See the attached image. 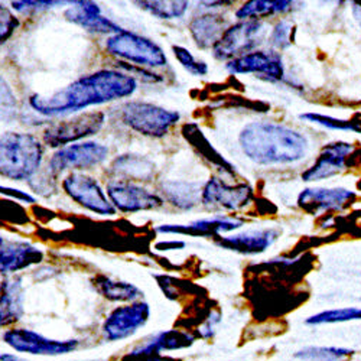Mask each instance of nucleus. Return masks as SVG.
Segmentation results:
<instances>
[{
  "instance_id": "obj_38",
  "label": "nucleus",
  "mask_w": 361,
  "mask_h": 361,
  "mask_svg": "<svg viewBox=\"0 0 361 361\" xmlns=\"http://www.w3.org/2000/svg\"><path fill=\"white\" fill-rule=\"evenodd\" d=\"M16 106V96L12 92L11 85L0 75V110L11 111Z\"/></svg>"
},
{
  "instance_id": "obj_18",
  "label": "nucleus",
  "mask_w": 361,
  "mask_h": 361,
  "mask_svg": "<svg viewBox=\"0 0 361 361\" xmlns=\"http://www.w3.org/2000/svg\"><path fill=\"white\" fill-rule=\"evenodd\" d=\"M279 237V231L275 228L250 230L228 237H217L214 242L217 246L233 250L242 255H259L266 252Z\"/></svg>"
},
{
  "instance_id": "obj_13",
  "label": "nucleus",
  "mask_w": 361,
  "mask_h": 361,
  "mask_svg": "<svg viewBox=\"0 0 361 361\" xmlns=\"http://www.w3.org/2000/svg\"><path fill=\"white\" fill-rule=\"evenodd\" d=\"M107 197L114 208L122 213L147 212L164 205V198L158 194L123 179L110 180L107 184Z\"/></svg>"
},
{
  "instance_id": "obj_7",
  "label": "nucleus",
  "mask_w": 361,
  "mask_h": 361,
  "mask_svg": "<svg viewBox=\"0 0 361 361\" xmlns=\"http://www.w3.org/2000/svg\"><path fill=\"white\" fill-rule=\"evenodd\" d=\"M106 122L103 111H88L71 118L59 120L49 125L42 135L44 142L51 147H66L81 139L97 135Z\"/></svg>"
},
{
  "instance_id": "obj_27",
  "label": "nucleus",
  "mask_w": 361,
  "mask_h": 361,
  "mask_svg": "<svg viewBox=\"0 0 361 361\" xmlns=\"http://www.w3.org/2000/svg\"><path fill=\"white\" fill-rule=\"evenodd\" d=\"M94 288L96 290L113 302H136L139 298L143 295V292L129 282L114 281L106 276H97L94 279Z\"/></svg>"
},
{
  "instance_id": "obj_36",
  "label": "nucleus",
  "mask_w": 361,
  "mask_h": 361,
  "mask_svg": "<svg viewBox=\"0 0 361 361\" xmlns=\"http://www.w3.org/2000/svg\"><path fill=\"white\" fill-rule=\"evenodd\" d=\"M63 4L64 2H49V0H45V2H34V0H27V2H12V9L19 13H35V12H42Z\"/></svg>"
},
{
  "instance_id": "obj_11",
  "label": "nucleus",
  "mask_w": 361,
  "mask_h": 361,
  "mask_svg": "<svg viewBox=\"0 0 361 361\" xmlns=\"http://www.w3.org/2000/svg\"><path fill=\"white\" fill-rule=\"evenodd\" d=\"M226 70L231 75L259 74V78L267 82H279L285 78L282 56L275 49H256L231 59L226 64Z\"/></svg>"
},
{
  "instance_id": "obj_19",
  "label": "nucleus",
  "mask_w": 361,
  "mask_h": 361,
  "mask_svg": "<svg viewBox=\"0 0 361 361\" xmlns=\"http://www.w3.org/2000/svg\"><path fill=\"white\" fill-rule=\"evenodd\" d=\"M243 226V220L234 217L217 216L213 219H204L190 224H164L157 231L164 234H188L200 237H220L221 233H230Z\"/></svg>"
},
{
  "instance_id": "obj_23",
  "label": "nucleus",
  "mask_w": 361,
  "mask_h": 361,
  "mask_svg": "<svg viewBox=\"0 0 361 361\" xmlns=\"http://www.w3.org/2000/svg\"><path fill=\"white\" fill-rule=\"evenodd\" d=\"M227 29V20L220 13H204L195 16L190 23V32L201 49L213 48Z\"/></svg>"
},
{
  "instance_id": "obj_20",
  "label": "nucleus",
  "mask_w": 361,
  "mask_h": 361,
  "mask_svg": "<svg viewBox=\"0 0 361 361\" xmlns=\"http://www.w3.org/2000/svg\"><path fill=\"white\" fill-rule=\"evenodd\" d=\"M64 16L67 20L80 25L85 27L87 31H92L96 34H107V35H116L122 32L123 29L110 19L104 18L102 15L100 6L94 2H74L71 4Z\"/></svg>"
},
{
  "instance_id": "obj_14",
  "label": "nucleus",
  "mask_w": 361,
  "mask_h": 361,
  "mask_svg": "<svg viewBox=\"0 0 361 361\" xmlns=\"http://www.w3.org/2000/svg\"><path fill=\"white\" fill-rule=\"evenodd\" d=\"M253 197L255 191L249 184L228 185L224 179L213 176L202 188L201 201L207 207H219L226 212H240L253 201Z\"/></svg>"
},
{
  "instance_id": "obj_24",
  "label": "nucleus",
  "mask_w": 361,
  "mask_h": 361,
  "mask_svg": "<svg viewBox=\"0 0 361 361\" xmlns=\"http://www.w3.org/2000/svg\"><path fill=\"white\" fill-rule=\"evenodd\" d=\"M295 2L290 0H250L235 11V18L240 20H260L274 15H283L293 9Z\"/></svg>"
},
{
  "instance_id": "obj_33",
  "label": "nucleus",
  "mask_w": 361,
  "mask_h": 361,
  "mask_svg": "<svg viewBox=\"0 0 361 361\" xmlns=\"http://www.w3.org/2000/svg\"><path fill=\"white\" fill-rule=\"evenodd\" d=\"M293 37H295L293 23L289 19H281L272 27V32H270L267 42L275 51L276 49L283 51L292 45Z\"/></svg>"
},
{
  "instance_id": "obj_30",
  "label": "nucleus",
  "mask_w": 361,
  "mask_h": 361,
  "mask_svg": "<svg viewBox=\"0 0 361 361\" xmlns=\"http://www.w3.org/2000/svg\"><path fill=\"white\" fill-rule=\"evenodd\" d=\"M354 350L343 347H307L295 353V358L302 361H345Z\"/></svg>"
},
{
  "instance_id": "obj_40",
  "label": "nucleus",
  "mask_w": 361,
  "mask_h": 361,
  "mask_svg": "<svg viewBox=\"0 0 361 361\" xmlns=\"http://www.w3.org/2000/svg\"><path fill=\"white\" fill-rule=\"evenodd\" d=\"M0 195H5L11 200H15V201H19V202H25V204H34L35 202V198L27 194L25 191H20L18 188H9V187H2L0 185Z\"/></svg>"
},
{
  "instance_id": "obj_15",
  "label": "nucleus",
  "mask_w": 361,
  "mask_h": 361,
  "mask_svg": "<svg viewBox=\"0 0 361 361\" xmlns=\"http://www.w3.org/2000/svg\"><path fill=\"white\" fill-rule=\"evenodd\" d=\"M195 337L187 331L168 329L158 333L146 343L133 348L123 361H172L171 358L161 357L162 351L184 350L194 344Z\"/></svg>"
},
{
  "instance_id": "obj_3",
  "label": "nucleus",
  "mask_w": 361,
  "mask_h": 361,
  "mask_svg": "<svg viewBox=\"0 0 361 361\" xmlns=\"http://www.w3.org/2000/svg\"><path fill=\"white\" fill-rule=\"evenodd\" d=\"M44 147L31 133L6 132L0 136V176L23 180L32 179L42 164Z\"/></svg>"
},
{
  "instance_id": "obj_10",
  "label": "nucleus",
  "mask_w": 361,
  "mask_h": 361,
  "mask_svg": "<svg viewBox=\"0 0 361 361\" xmlns=\"http://www.w3.org/2000/svg\"><path fill=\"white\" fill-rule=\"evenodd\" d=\"M4 341L15 351L31 355H63L78 348V340H52L26 328H12L4 334Z\"/></svg>"
},
{
  "instance_id": "obj_26",
  "label": "nucleus",
  "mask_w": 361,
  "mask_h": 361,
  "mask_svg": "<svg viewBox=\"0 0 361 361\" xmlns=\"http://www.w3.org/2000/svg\"><path fill=\"white\" fill-rule=\"evenodd\" d=\"M111 171L123 180H150L155 173V165L146 158L136 155H123L117 158Z\"/></svg>"
},
{
  "instance_id": "obj_37",
  "label": "nucleus",
  "mask_w": 361,
  "mask_h": 361,
  "mask_svg": "<svg viewBox=\"0 0 361 361\" xmlns=\"http://www.w3.org/2000/svg\"><path fill=\"white\" fill-rule=\"evenodd\" d=\"M117 67L125 70V73L129 74V75H132L133 78H135V75H136V77H140V78H143V80H146V81H150V82L162 81V77H159V74H155L154 71L146 70V68L139 67V66H135V64H130V66H129L128 63L120 61V63L117 64Z\"/></svg>"
},
{
  "instance_id": "obj_6",
  "label": "nucleus",
  "mask_w": 361,
  "mask_h": 361,
  "mask_svg": "<svg viewBox=\"0 0 361 361\" xmlns=\"http://www.w3.org/2000/svg\"><path fill=\"white\" fill-rule=\"evenodd\" d=\"M266 38V26L262 20H242L226 29L223 37L213 47L219 61H231L256 51Z\"/></svg>"
},
{
  "instance_id": "obj_25",
  "label": "nucleus",
  "mask_w": 361,
  "mask_h": 361,
  "mask_svg": "<svg viewBox=\"0 0 361 361\" xmlns=\"http://www.w3.org/2000/svg\"><path fill=\"white\" fill-rule=\"evenodd\" d=\"M183 133L185 136V139L198 150V152L209 162L213 164L216 168H219L221 172L224 173H230V175H235L234 166L227 162L217 150L209 145L208 139L204 136V133L201 132V129L198 128V125L195 123H187L183 128Z\"/></svg>"
},
{
  "instance_id": "obj_39",
  "label": "nucleus",
  "mask_w": 361,
  "mask_h": 361,
  "mask_svg": "<svg viewBox=\"0 0 361 361\" xmlns=\"http://www.w3.org/2000/svg\"><path fill=\"white\" fill-rule=\"evenodd\" d=\"M221 322V314L220 312H209L205 318V322L200 326V337L204 340L212 338L216 334V326Z\"/></svg>"
},
{
  "instance_id": "obj_35",
  "label": "nucleus",
  "mask_w": 361,
  "mask_h": 361,
  "mask_svg": "<svg viewBox=\"0 0 361 361\" xmlns=\"http://www.w3.org/2000/svg\"><path fill=\"white\" fill-rule=\"evenodd\" d=\"M20 22L12 11L4 5H0V44H5L19 27Z\"/></svg>"
},
{
  "instance_id": "obj_2",
  "label": "nucleus",
  "mask_w": 361,
  "mask_h": 361,
  "mask_svg": "<svg viewBox=\"0 0 361 361\" xmlns=\"http://www.w3.org/2000/svg\"><path fill=\"white\" fill-rule=\"evenodd\" d=\"M245 155L259 165H283L304 159L308 152L307 137L272 122H252L238 136Z\"/></svg>"
},
{
  "instance_id": "obj_5",
  "label": "nucleus",
  "mask_w": 361,
  "mask_h": 361,
  "mask_svg": "<svg viewBox=\"0 0 361 361\" xmlns=\"http://www.w3.org/2000/svg\"><path fill=\"white\" fill-rule=\"evenodd\" d=\"M106 51L113 56L143 68H161L168 64L164 49L157 42L125 31V29L122 32L109 37L106 41Z\"/></svg>"
},
{
  "instance_id": "obj_28",
  "label": "nucleus",
  "mask_w": 361,
  "mask_h": 361,
  "mask_svg": "<svg viewBox=\"0 0 361 361\" xmlns=\"http://www.w3.org/2000/svg\"><path fill=\"white\" fill-rule=\"evenodd\" d=\"M162 192L165 198L180 209H191L201 200V188L191 183H180V180H166L162 184Z\"/></svg>"
},
{
  "instance_id": "obj_8",
  "label": "nucleus",
  "mask_w": 361,
  "mask_h": 361,
  "mask_svg": "<svg viewBox=\"0 0 361 361\" xmlns=\"http://www.w3.org/2000/svg\"><path fill=\"white\" fill-rule=\"evenodd\" d=\"M63 188L73 201L94 214L114 216L117 212L99 180L93 176L81 172L68 173L63 179Z\"/></svg>"
},
{
  "instance_id": "obj_43",
  "label": "nucleus",
  "mask_w": 361,
  "mask_h": 361,
  "mask_svg": "<svg viewBox=\"0 0 361 361\" xmlns=\"http://www.w3.org/2000/svg\"><path fill=\"white\" fill-rule=\"evenodd\" d=\"M0 361H27L15 354H0Z\"/></svg>"
},
{
  "instance_id": "obj_12",
  "label": "nucleus",
  "mask_w": 361,
  "mask_h": 361,
  "mask_svg": "<svg viewBox=\"0 0 361 361\" xmlns=\"http://www.w3.org/2000/svg\"><path fill=\"white\" fill-rule=\"evenodd\" d=\"M150 317V307L145 300L114 308L103 322V334L109 341H123L143 328Z\"/></svg>"
},
{
  "instance_id": "obj_4",
  "label": "nucleus",
  "mask_w": 361,
  "mask_h": 361,
  "mask_svg": "<svg viewBox=\"0 0 361 361\" xmlns=\"http://www.w3.org/2000/svg\"><path fill=\"white\" fill-rule=\"evenodd\" d=\"M120 118L143 136L164 137L179 122L180 114L152 103L128 102L120 109Z\"/></svg>"
},
{
  "instance_id": "obj_32",
  "label": "nucleus",
  "mask_w": 361,
  "mask_h": 361,
  "mask_svg": "<svg viewBox=\"0 0 361 361\" xmlns=\"http://www.w3.org/2000/svg\"><path fill=\"white\" fill-rule=\"evenodd\" d=\"M361 319V310L358 308H341L324 311L317 315L310 317L305 324L307 325H321V324H337V322H348Z\"/></svg>"
},
{
  "instance_id": "obj_34",
  "label": "nucleus",
  "mask_w": 361,
  "mask_h": 361,
  "mask_svg": "<svg viewBox=\"0 0 361 361\" xmlns=\"http://www.w3.org/2000/svg\"><path fill=\"white\" fill-rule=\"evenodd\" d=\"M173 55L178 59V63L183 66L190 74L197 77H204L208 74V66L204 61L198 59L184 47H172Z\"/></svg>"
},
{
  "instance_id": "obj_44",
  "label": "nucleus",
  "mask_w": 361,
  "mask_h": 361,
  "mask_svg": "<svg viewBox=\"0 0 361 361\" xmlns=\"http://www.w3.org/2000/svg\"><path fill=\"white\" fill-rule=\"evenodd\" d=\"M5 243H4V238L2 237H0V247H2Z\"/></svg>"
},
{
  "instance_id": "obj_29",
  "label": "nucleus",
  "mask_w": 361,
  "mask_h": 361,
  "mask_svg": "<svg viewBox=\"0 0 361 361\" xmlns=\"http://www.w3.org/2000/svg\"><path fill=\"white\" fill-rule=\"evenodd\" d=\"M136 5L159 19H179L190 8V2H185V0H172V2L155 0V2H137Z\"/></svg>"
},
{
  "instance_id": "obj_42",
  "label": "nucleus",
  "mask_w": 361,
  "mask_h": 361,
  "mask_svg": "<svg viewBox=\"0 0 361 361\" xmlns=\"http://www.w3.org/2000/svg\"><path fill=\"white\" fill-rule=\"evenodd\" d=\"M353 15L355 18V20L360 23L361 26V2H354L353 4Z\"/></svg>"
},
{
  "instance_id": "obj_17",
  "label": "nucleus",
  "mask_w": 361,
  "mask_h": 361,
  "mask_svg": "<svg viewBox=\"0 0 361 361\" xmlns=\"http://www.w3.org/2000/svg\"><path fill=\"white\" fill-rule=\"evenodd\" d=\"M353 152L354 145L348 142H334L325 145L314 165L302 173V180L317 183V180L328 179L340 173L347 166V159Z\"/></svg>"
},
{
  "instance_id": "obj_1",
  "label": "nucleus",
  "mask_w": 361,
  "mask_h": 361,
  "mask_svg": "<svg viewBox=\"0 0 361 361\" xmlns=\"http://www.w3.org/2000/svg\"><path fill=\"white\" fill-rule=\"evenodd\" d=\"M137 88L132 75L118 70H100L84 75L51 96L34 94L31 107L42 116H64L90 106H100L130 97Z\"/></svg>"
},
{
  "instance_id": "obj_22",
  "label": "nucleus",
  "mask_w": 361,
  "mask_h": 361,
  "mask_svg": "<svg viewBox=\"0 0 361 361\" xmlns=\"http://www.w3.org/2000/svg\"><path fill=\"white\" fill-rule=\"evenodd\" d=\"M23 315V286L19 278L0 282V328L9 326Z\"/></svg>"
},
{
  "instance_id": "obj_21",
  "label": "nucleus",
  "mask_w": 361,
  "mask_h": 361,
  "mask_svg": "<svg viewBox=\"0 0 361 361\" xmlns=\"http://www.w3.org/2000/svg\"><path fill=\"white\" fill-rule=\"evenodd\" d=\"M44 260V253L37 246L15 242L0 247V275L8 276Z\"/></svg>"
},
{
  "instance_id": "obj_9",
  "label": "nucleus",
  "mask_w": 361,
  "mask_h": 361,
  "mask_svg": "<svg viewBox=\"0 0 361 361\" xmlns=\"http://www.w3.org/2000/svg\"><path fill=\"white\" fill-rule=\"evenodd\" d=\"M109 157L107 146L99 142H81L58 149L49 161L48 169L54 173H63L70 169H90L102 165Z\"/></svg>"
},
{
  "instance_id": "obj_31",
  "label": "nucleus",
  "mask_w": 361,
  "mask_h": 361,
  "mask_svg": "<svg viewBox=\"0 0 361 361\" xmlns=\"http://www.w3.org/2000/svg\"><path fill=\"white\" fill-rule=\"evenodd\" d=\"M300 118L308 120V122L317 123L319 126H324L326 129H333V130H351L361 133V120H343L337 117H331V116H324L319 113H305L300 114Z\"/></svg>"
},
{
  "instance_id": "obj_41",
  "label": "nucleus",
  "mask_w": 361,
  "mask_h": 361,
  "mask_svg": "<svg viewBox=\"0 0 361 361\" xmlns=\"http://www.w3.org/2000/svg\"><path fill=\"white\" fill-rule=\"evenodd\" d=\"M185 247V242H180V240H165V242L157 243L155 249L161 252H168V250H180Z\"/></svg>"
},
{
  "instance_id": "obj_16",
  "label": "nucleus",
  "mask_w": 361,
  "mask_h": 361,
  "mask_svg": "<svg viewBox=\"0 0 361 361\" xmlns=\"http://www.w3.org/2000/svg\"><path fill=\"white\" fill-rule=\"evenodd\" d=\"M357 194L347 188H307L298 195V207L308 214L341 212L351 205Z\"/></svg>"
}]
</instances>
